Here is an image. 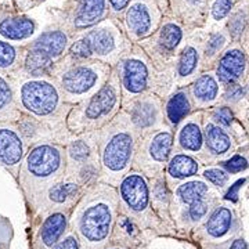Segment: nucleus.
Segmentation results:
<instances>
[{"label": "nucleus", "instance_id": "obj_15", "mask_svg": "<svg viewBox=\"0 0 249 249\" xmlns=\"http://www.w3.org/2000/svg\"><path fill=\"white\" fill-rule=\"evenodd\" d=\"M27 151L28 144L17 124L0 121V163L11 172H16Z\"/></svg>", "mask_w": 249, "mask_h": 249}, {"label": "nucleus", "instance_id": "obj_41", "mask_svg": "<svg viewBox=\"0 0 249 249\" xmlns=\"http://www.w3.org/2000/svg\"><path fill=\"white\" fill-rule=\"evenodd\" d=\"M130 0H108L109 4V17L119 19L124 14V9L127 7Z\"/></svg>", "mask_w": 249, "mask_h": 249}, {"label": "nucleus", "instance_id": "obj_22", "mask_svg": "<svg viewBox=\"0 0 249 249\" xmlns=\"http://www.w3.org/2000/svg\"><path fill=\"white\" fill-rule=\"evenodd\" d=\"M165 119L170 127L178 126L190 112H191V100L187 89H178L172 93L163 103Z\"/></svg>", "mask_w": 249, "mask_h": 249}, {"label": "nucleus", "instance_id": "obj_24", "mask_svg": "<svg viewBox=\"0 0 249 249\" xmlns=\"http://www.w3.org/2000/svg\"><path fill=\"white\" fill-rule=\"evenodd\" d=\"M54 64L55 62L43 52L28 46L24 49L21 70L25 72L27 76H52Z\"/></svg>", "mask_w": 249, "mask_h": 249}, {"label": "nucleus", "instance_id": "obj_26", "mask_svg": "<svg viewBox=\"0 0 249 249\" xmlns=\"http://www.w3.org/2000/svg\"><path fill=\"white\" fill-rule=\"evenodd\" d=\"M166 175L172 180H183V178L196 176L199 169L198 160L190 154L172 151L169 160L166 163Z\"/></svg>", "mask_w": 249, "mask_h": 249}, {"label": "nucleus", "instance_id": "obj_3", "mask_svg": "<svg viewBox=\"0 0 249 249\" xmlns=\"http://www.w3.org/2000/svg\"><path fill=\"white\" fill-rule=\"evenodd\" d=\"M132 46L133 43L127 39L119 21L108 17L73 36L67 54L72 58L97 60L115 67Z\"/></svg>", "mask_w": 249, "mask_h": 249}, {"label": "nucleus", "instance_id": "obj_9", "mask_svg": "<svg viewBox=\"0 0 249 249\" xmlns=\"http://www.w3.org/2000/svg\"><path fill=\"white\" fill-rule=\"evenodd\" d=\"M173 150L172 127H162L140 134L137 140L132 169L144 176H160L166 168Z\"/></svg>", "mask_w": 249, "mask_h": 249}, {"label": "nucleus", "instance_id": "obj_37", "mask_svg": "<svg viewBox=\"0 0 249 249\" xmlns=\"http://www.w3.org/2000/svg\"><path fill=\"white\" fill-rule=\"evenodd\" d=\"M223 166H224V169L227 170V172H230V173H238L241 170L247 169L248 160H245L244 157H241V155H235V157H232L231 160L223 162Z\"/></svg>", "mask_w": 249, "mask_h": 249}, {"label": "nucleus", "instance_id": "obj_38", "mask_svg": "<svg viewBox=\"0 0 249 249\" xmlns=\"http://www.w3.org/2000/svg\"><path fill=\"white\" fill-rule=\"evenodd\" d=\"M213 121L214 124L222 126V127L223 126H230L232 121H234V116H232L230 108L220 107L213 112Z\"/></svg>", "mask_w": 249, "mask_h": 249}, {"label": "nucleus", "instance_id": "obj_42", "mask_svg": "<svg viewBox=\"0 0 249 249\" xmlns=\"http://www.w3.org/2000/svg\"><path fill=\"white\" fill-rule=\"evenodd\" d=\"M55 249H79V244H78V240L75 237L70 235L64 241H61Z\"/></svg>", "mask_w": 249, "mask_h": 249}, {"label": "nucleus", "instance_id": "obj_1", "mask_svg": "<svg viewBox=\"0 0 249 249\" xmlns=\"http://www.w3.org/2000/svg\"><path fill=\"white\" fill-rule=\"evenodd\" d=\"M139 133L124 108L98 130L101 176L109 184H119L132 170Z\"/></svg>", "mask_w": 249, "mask_h": 249}, {"label": "nucleus", "instance_id": "obj_40", "mask_svg": "<svg viewBox=\"0 0 249 249\" xmlns=\"http://www.w3.org/2000/svg\"><path fill=\"white\" fill-rule=\"evenodd\" d=\"M244 94H245V90L240 83H231V85H227L224 98L227 101H230V103H235V101H238V100L244 97Z\"/></svg>", "mask_w": 249, "mask_h": 249}, {"label": "nucleus", "instance_id": "obj_39", "mask_svg": "<svg viewBox=\"0 0 249 249\" xmlns=\"http://www.w3.org/2000/svg\"><path fill=\"white\" fill-rule=\"evenodd\" d=\"M206 212H208V204L205 202V198L193 202L188 209V214L193 220H199L201 217H204Z\"/></svg>", "mask_w": 249, "mask_h": 249}, {"label": "nucleus", "instance_id": "obj_6", "mask_svg": "<svg viewBox=\"0 0 249 249\" xmlns=\"http://www.w3.org/2000/svg\"><path fill=\"white\" fill-rule=\"evenodd\" d=\"M114 68L119 76L122 106L147 91L157 93L160 71L152 65L148 55L137 43H133Z\"/></svg>", "mask_w": 249, "mask_h": 249}, {"label": "nucleus", "instance_id": "obj_4", "mask_svg": "<svg viewBox=\"0 0 249 249\" xmlns=\"http://www.w3.org/2000/svg\"><path fill=\"white\" fill-rule=\"evenodd\" d=\"M122 108V91L115 68L106 85L88 100L73 104L65 118L67 129L71 134L91 133L112 121Z\"/></svg>", "mask_w": 249, "mask_h": 249}, {"label": "nucleus", "instance_id": "obj_20", "mask_svg": "<svg viewBox=\"0 0 249 249\" xmlns=\"http://www.w3.org/2000/svg\"><path fill=\"white\" fill-rule=\"evenodd\" d=\"M206 9L208 0H169L170 16L184 28L202 24L206 18Z\"/></svg>", "mask_w": 249, "mask_h": 249}, {"label": "nucleus", "instance_id": "obj_32", "mask_svg": "<svg viewBox=\"0 0 249 249\" xmlns=\"http://www.w3.org/2000/svg\"><path fill=\"white\" fill-rule=\"evenodd\" d=\"M232 222V216L230 209L227 208H217L214 211L212 216L209 217V220L206 223V231L209 232L212 237H223L226 232L230 230Z\"/></svg>", "mask_w": 249, "mask_h": 249}, {"label": "nucleus", "instance_id": "obj_29", "mask_svg": "<svg viewBox=\"0 0 249 249\" xmlns=\"http://www.w3.org/2000/svg\"><path fill=\"white\" fill-rule=\"evenodd\" d=\"M227 34L230 39H240L249 27V0H244L238 4L234 3L230 16L226 21Z\"/></svg>", "mask_w": 249, "mask_h": 249}, {"label": "nucleus", "instance_id": "obj_33", "mask_svg": "<svg viewBox=\"0 0 249 249\" xmlns=\"http://www.w3.org/2000/svg\"><path fill=\"white\" fill-rule=\"evenodd\" d=\"M206 194H208V186L199 180L183 183L178 188V196L180 198V201L187 205H191L198 199H204Z\"/></svg>", "mask_w": 249, "mask_h": 249}, {"label": "nucleus", "instance_id": "obj_12", "mask_svg": "<svg viewBox=\"0 0 249 249\" xmlns=\"http://www.w3.org/2000/svg\"><path fill=\"white\" fill-rule=\"evenodd\" d=\"M122 108L127 112L139 136L162 127H170L165 119L163 98L152 91H147L130 100L129 103L124 104Z\"/></svg>", "mask_w": 249, "mask_h": 249}, {"label": "nucleus", "instance_id": "obj_27", "mask_svg": "<svg viewBox=\"0 0 249 249\" xmlns=\"http://www.w3.org/2000/svg\"><path fill=\"white\" fill-rule=\"evenodd\" d=\"M21 111L17 106L14 88L9 79L0 72V121H18Z\"/></svg>", "mask_w": 249, "mask_h": 249}, {"label": "nucleus", "instance_id": "obj_44", "mask_svg": "<svg viewBox=\"0 0 249 249\" xmlns=\"http://www.w3.org/2000/svg\"><path fill=\"white\" fill-rule=\"evenodd\" d=\"M248 247H247V242L244 240H235L234 242H232L231 245V249H247Z\"/></svg>", "mask_w": 249, "mask_h": 249}, {"label": "nucleus", "instance_id": "obj_43", "mask_svg": "<svg viewBox=\"0 0 249 249\" xmlns=\"http://www.w3.org/2000/svg\"><path fill=\"white\" fill-rule=\"evenodd\" d=\"M245 183V180L242 178V180H238L234 186L230 188V191L226 194V199H229V201H237V196H238V190L241 188V186Z\"/></svg>", "mask_w": 249, "mask_h": 249}, {"label": "nucleus", "instance_id": "obj_2", "mask_svg": "<svg viewBox=\"0 0 249 249\" xmlns=\"http://www.w3.org/2000/svg\"><path fill=\"white\" fill-rule=\"evenodd\" d=\"M111 65L97 60H79L65 54L54 64L52 78L67 104H78L101 89L112 72Z\"/></svg>", "mask_w": 249, "mask_h": 249}, {"label": "nucleus", "instance_id": "obj_5", "mask_svg": "<svg viewBox=\"0 0 249 249\" xmlns=\"http://www.w3.org/2000/svg\"><path fill=\"white\" fill-rule=\"evenodd\" d=\"M21 114L47 124H65L71 104L64 101L58 85L52 76H25L14 89Z\"/></svg>", "mask_w": 249, "mask_h": 249}, {"label": "nucleus", "instance_id": "obj_13", "mask_svg": "<svg viewBox=\"0 0 249 249\" xmlns=\"http://www.w3.org/2000/svg\"><path fill=\"white\" fill-rule=\"evenodd\" d=\"M109 17L108 0H72L67 4L61 27L73 37Z\"/></svg>", "mask_w": 249, "mask_h": 249}, {"label": "nucleus", "instance_id": "obj_35", "mask_svg": "<svg viewBox=\"0 0 249 249\" xmlns=\"http://www.w3.org/2000/svg\"><path fill=\"white\" fill-rule=\"evenodd\" d=\"M227 40H229V34H224L222 31L211 34V36L206 39V43H205V55L209 58L217 55L224 49V46L227 45Z\"/></svg>", "mask_w": 249, "mask_h": 249}, {"label": "nucleus", "instance_id": "obj_30", "mask_svg": "<svg viewBox=\"0 0 249 249\" xmlns=\"http://www.w3.org/2000/svg\"><path fill=\"white\" fill-rule=\"evenodd\" d=\"M67 227V217L64 213H53L49 216L42 226V242L45 244V247L52 248L57 244V241L60 240Z\"/></svg>", "mask_w": 249, "mask_h": 249}, {"label": "nucleus", "instance_id": "obj_7", "mask_svg": "<svg viewBox=\"0 0 249 249\" xmlns=\"http://www.w3.org/2000/svg\"><path fill=\"white\" fill-rule=\"evenodd\" d=\"M186 28L176 18L166 16L160 28L148 37L137 42V45L148 55L152 65L158 70L175 68L180 50L184 45Z\"/></svg>", "mask_w": 249, "mask_h": 249}, {"label": "nucleus", "instance_id": "obj_23", "mask_svg": "<svg viewBox=\"0 0 249 249\" xmlns=\"http://www.w3.org/2000/svg\"><path fill=\"white\" fill-rule=\"evenodd\" d=\"M219 79L212 73H204L198 76L194 83L191 85V97L194 100L196 106H211L219 97L220 88Z\"/></svg>", "mask_w": 249, "mask_h": 249}, {"label": "nucleus", "instance_id": "obj_17", "mask_svg": "<svg viewBox=\"0 0 249 249\" xmlns=\"http://www.w3.org/2000/svg\"><path fill=\"white\" fill-rule=\"evenodd\" d=\"M72 43V36L70 32L61 25L45 31L42 35H39L34 42H31L28 47L37 49L46 53L54 62L61 60L65 54L68 53V49Z\"/></svg>", "mask_w": 249, "mask_h": 249}, {"label": "nucleus", "instance_id": "obj_14", "mask_svg": "<svg viewBox=\"0 0 249 249\" xmlns=\"http://www.w3.org/2000/svg\"><path fill=\"white\" fill-rule=\"evenodd\" d=\"M112 226V209L106 201H96L82 212L79 219V231L89 242L107 240Z\"/></svg>", "mask_w": 249, "mask_h": 249}, {"label": "nucleus", "instance_id": "obj_16", "mask_svg": "<svg viewBox=\"0 0 249 249\" xmlns=\"http://www.w3.org/2000/svg\"><path fill=\"white\" fill-rule=\"evenodd\" d=\"M119 196L132 212H145L150 208L151 199L148 180L140 172L130 170L119 183Z\"/></svg>", "mask_w": 249, "mask_h": 249}, {"label": "nucleus", "instance_id": "obj_10", "mask_svg": "<svg viewBox=\"0 0 249 249\" xmlns=\"http://www.w3.org/2000/svg\"><path fill=\"white\" fill-rule=\"evenodd\" d=\"M65 147V178L73 176L78 184L89 183L101 175L98 155V130L75 136Z\"/></svg>", "mask_w": 249, "mask_h": 249}, {"label": "nucleus", "instance_id": "obj_11", "mask_svg": "<svg viewBox=\"0 0 249 249\" xmlns=\"http://www.w3.org/2000/svg\"><path fill=\"white\" fill-rule=\"evenodd\" d=\"M22 175L37 183H57L65 173V147L60 142H37L25 154Z\"/></svg>", "mask_w": 249, "mask_h": 249}, {"label": "nucleus", "instance_id": "obj_34", "mask_svg": "<svg viewBox=\"0 0 249 249\" xmlns=\"http://www.w3.org/2000/svg\"><path fill=\"white\" fill-rule=\"evenodd\" d=\"M234 7V0H208L206 19L213 21L214 24L226 22Z\"/></svg>", "mask_w": 249, "mask_h": 249}, {"label": "nucleus", "instance_id": "obj_28", "mask_svg": "<svg viewBox=\"0 0 249 249\" xmlns=\"http://www.w3.org/2000/svg\"><path fill=\"white\" fill-rule=\"evenodd\" d=\"M204 140L206 148L213 155H223L230 151L231 148V139L226 133L222 126L214 122H209L205 124Z\"/></svg>", "mask_w": 249, "mask_h": 249}, {"label": "nucleus", "instance_id": "obj_36", "mask_svg": "<svg viewBox=\"0 0 249 249\" xmlns=\"http://www.w3.org/2000/svg\"><path fill=\"white\" fill-rule=\"evenodd\" d=\"M204 178L214 186L222 187L227 183L229 175H227V172L222 169H206L204 172Z\"/></svg>", "mask_w": 249, "mask_h": 249}, {"label": "nucleus", "instance_id": "obj_21", "mask_svg": "<svg viewBox=\"0 0 249 249\" xmlns=\"http://www.w3.org/2000/svg\"><path fill=\"white\" fill-rule=\"evenodd\" d=\"M199 67V50L194 43L183 45L175 65V83L178 88L196 76Z\"/></svg>", "mask_w": 249, "mask_h": 249}, {"label": "nucleus", "instance_id": "obj_25", "mask_svg": "<svg viewBox=\"0 0 249 249\" xmlns=\"http://www.w3.org/2000/svg\"><path fill=\"white\" fill-rule=\"evenodd\" d=\"M35 21L25 16L7 17L0 21V35L9 40H25L34 35Z\"/></svg>", "mask_w": 249, "mask_h": 249}, {"label": "nucleus", "instance_id": "obj_18", "mask_svg": "<svg viewBox=\"0 0 249 249\" xmlns=\"http://www.w3.org/2000/svg\"><path fill=\"white\" fill-rule=\"evenodd\" d=\"M247 71V55L240 47H231L226 50L219 58L216 76L223 85L238 83Z\"/></svg>", "mask_w": 249, "mask_h": 249}, {"label": "nucleus", "instance_id": "obj_19", "mask_svg": "<svg viewBox=\"0 0 249 249\" xmlns=\"http://www.w3.org/2000/svg\"><path fill=\"white\" fill-rule=\"evenodd\" d=\"M178 126V132L173 134V148L178 147L184 154H196L204 148V130L196 118L187 115Z\"/></svg>", "mask_w": 249, "mask_h": 249}, {"label": "nucleus", "instance_id": "obj_8", "mask_svg": "<svg viewBox=\"0 0 249 249\" xmlns=\"http://www.w3.org/2000/svg\"><path fill=\"white\" fill-rule=\"evenodd\" d=\"M170 16L169 0H130L118 19L132 43L152 35L162 19Z\"/></svg>", "mask_w": 249, "mask_h": 249}, {"label": "nucleus", "instance_id": "obj_31", "mask_svg": "<svg viewBox=\"0 0 249 249\" xmlns=\"http://www.w3.org/2000/svg\"><path fill=\"white\" fill-rule=\"evenodd\" d=\"M24 58V49L0 40V72L19 71Z\"/></svg>", "mask_w": 249, "mask_h": 249}]
</instances>
